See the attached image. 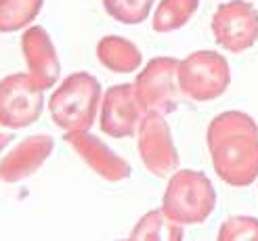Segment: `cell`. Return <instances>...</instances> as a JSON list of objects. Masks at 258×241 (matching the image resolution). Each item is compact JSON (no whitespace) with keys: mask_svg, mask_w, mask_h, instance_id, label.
I'll list each match as a JSON object with an SVG mask.
<instances>
[{"mask_svg":"<svg viewBox=\"0 0 258 241\" xmlns=\"http://www.w3.org/2000/svg\"><path fill=\"white\" fill-rule=\"evenodd\" d=\"M135 95L145 111L172 113L180 103L178 84V59L156 57L151 59L135 78Z\"/></svg>","mask_w":258,"mask_h":241,"instance_id":"cell-5","label":"cell"},{"mask_svg":"<svg viewBox=\"0 0 258 241\" xmlns=\"http://www.w3.org/2000/svg\"><path fill=\"white\" fill-rule=\"evenodd\" d=\"M44 97L25 73H11L0 80V126L11 130L28 128L42 116Z\"/></svg>","mask_w":258,"mask_h":241,"instance_id":"cell-7","label":"cell"},{"mask_svg":"<svg viewBox=\"0 0 258 241\" xmlns=\"http://www.w3.org/2000/svg\"><path fill=\"white\" fill-rule=\"evenodd\" d=\"M200 0H162L153 13V30L158 34L176 32L191 21Z\"/></svg>","mask_w":258,"mask_h":241,"instance_id":"cell-15","label":"cell"},{"mask_svg":"<svg viewBox=\"0 0 258 241\" xmlns=\"http://www.w3.org/2000/svg\"><path fill=\"white\" fill-rule=\"evenodd\" d=\"M178 84L183 95L198 103L214 101L231 84L229 61L216 50H196L178 61Z\"/></svg>","mask_w":258,"mask_h":241,"instance_id":"cell-4","label":"cell"},{"mask_svg":"<svg viewBox=\"0 0 258 241\" xmlns=\"http://www.w3.org/2000/svg\"><path fill=\"white\" fill-rule=\"evenodd\" d=\"M183 237H185L183 224L174 222L162 208L147 212L145 216L135 224V229L131 231V239H137V241H149V239L180 241Z\"/></svg>","mask_w":258,"mask_h":241,"instance_id":"cell-14","label":"cell"},{"mask_svg":"<svg viewBox=\"0 0 258 241\" xmlns=\"http://www.w3.org/2000/svg\"><path fill=\"white\" fill-rule=\"evenodd\" d=\"M145 109L141 107L133 84H115L103 93L101 130L107 136L111 138L133 136L139 130Z\"/></svg>","mask_w":258,"mask_h":241,"instance_id":"cell-9","label":"cell"},{"mask_svg":"<svg viewBox=\"0 0 258 241\" xmlns=\"http://www.w3.org/2000/svg\"><path fill=\"white\" fill-rule=\"evenodd\" d=\"M101 82L88 71H76L50 97V118L63 132L88 130L101 111Z\"/></svg>","mask_w":258,"mask_h":241,"instance_id":"cell-2","label":"cell"},{"mask_svg":"<svg viewBox=\"0 0 258 241\" xmlns=\"http://www.w3.org/2000/svg\"><path fill=\"white\" fill-rule=\"evenodd\" d=\"M216 208V191L200 170H176L162 197V210L178 224H202Z\"/></svg>","mask_w":258,"mask_h":241,"instance_id":"cell-3","label":"cell"},{"mask_svg":"<svg viewBox=\"0 0 258 241\" xmlns=\"http://www.w3.org/2000/svg\"><path fill=\"white\" fill-rule=\"evenodd\" d=\"M97 59L113 73H133L143 63V55L135 42L122 36H105L97 42Z\"/></svg>","mask_w":258,"mask_h":241,"instance_id":"cell-13","label":"cell"},{"mask_svg":"<svg viewBox=\"0 0 258 241\" xmlns=\"http://www.w3.org/2000/svg\"><path fill=\"white\" fill-rule=\"evenodd\" d=\"M55 138L48 134H34L13 147L0 159V181L7 185H15L34 176L44 166V162L53 155Z\"/></svg>","mask_w":258,"mask_h":241,"instance_id":"cell-12","label":"cell"},{"mask_svg":"<svg viewBox=\"0 0 258 241\" xmlns=\"http://www.w3.org/2000/svg\"><path fill=\"white\" fill-rule=\"evenodd\" d=\"M206 143L218 179L248 187L258 179V124L246 111H223L210 122Z\"/></svg>","mask_w":258,"mask_h":241,"instance_id":"cell-1","label":"cell"},{"mask_svg":"<svg viewBox=\"0 0 258 241\" xmlns=\"http://www.w3.org/2000/svg\"><path fill=\"white\" fill-rule=\"evenodd\" d=\"M44 0H0V34L30 28L40 15Z\"/></svg>","mask_w":258,"mask_h":241,"instance_id":"cell-16","label":"cell"},{"mask_svg":"<svg viewBox=\"0 0 258 241\" xmlns=\"http://www.w3.org/2000/svg\"><path fill=\"white\" fill-rule=\"evenodd\" d=\"M11 141H13V136H11V134H3V132H0V151H3Z\"/></svg>","mask_w":258,"mask_h":241,"instance_id":"cell-19","label":"cell"},{"mask_svg":"<svg viewBox=\"0 0 258 241\" xmlns=\"http://www.w3.org/2000/svg\"><path fill=\"white\" fill-rule=\"evenodd\" d=\"M66 143L78 153V157L93 168L103 181L120 183L131 176V164L113 149H109L101 138L88 130L66 132Z\"/></svg>","mask_w":258,"mask_h":241,"instance_id":"cell-11","label":"cell"},{"mask_svg":"<svg viewBox=\"0 0 258 241\" xmlns=\"http://www.w3.org/2000/svg\"><path fill=\"white\" fill-rule=\"evenodd\" d=\"M139 155L143 166L158 179H166L178 170V151L172 138V130L166 122L164 113L145 111L137 130Z\"/></svg>","mask_w":258,"mask_h":241,"instance_id":"cell-6","label":"cell"},{"mask_svg":"<svg viewBox=\"0 0 258 241\" xmlns=\"http://www.w3.org/2000/svg\"><path fill=\"white\" fill-rule=\"evenodd\" d=\"M153 3L156 0H103V9L115 21L139 25L149 17Z\"/></svg>","mask_w":258,"mask_h":241,"instance_id":"cell-17","label":"cell"},{"mask_svg":"<svg viewBox=\"0 0 258 241\" xmlns=\"http://www.w3.org/2000/svg\"><path fill=\"white\" fill-rule=\"evenodd\" d=\"M212 36L229 53H243L258 40V11L248 0H229L212 15Z\"/></svg>","mask_w":258,"mask_h":241,"instance_id":"cell-8","label":"cell"},{"mask_svg":"<svg viewBox=\"0 0 258 241\" xmlns=\"http://www.w3.org/2000/svg\"><path fill=\"white\" fill-rule=\"evenodd\" d=\"M221 241H258V218L254 216H231L218 231Z\"/></svg>","mask_w":258,"mask_h":241,"instance_id":"cell-18","label":"cell"},{"mask_svg":"<svg viewBox=\"0 0 258 241\" xmlns=\"http://www.w3.org/2000/svg\"><path fill=\"white\" fill-rule=\"evenodd\" d=\"M21 53L25 59V67H28V75L36 88L44 93L50 86H55L61 75V63L57 48L42 25L25 28L21 36Z\"/></svg>","mask_w":258,"mask_h":241,"instance_id":"cell-10","label":"cell"}]
</instances>
